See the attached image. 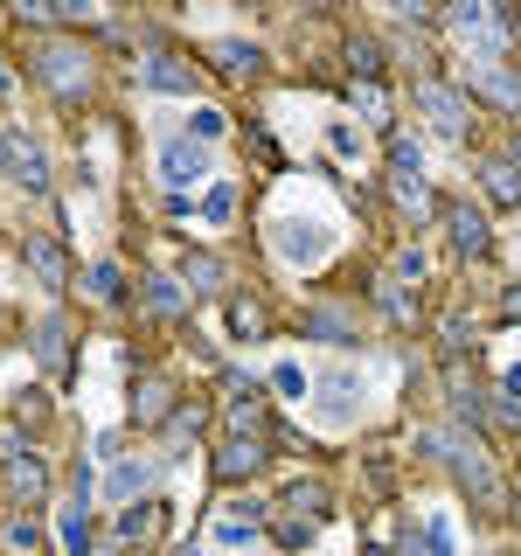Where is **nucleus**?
Masks as SVG:
<instances>
[{"label":"nucleus","instance_id":"f257e3e1","mask_svg":"<svg viewBox=\"0 0 521 556\" xmlns=\"http://www.w3.org/2000/svg\"><path fill=\"white\" fill-rule=\"evenodd\" d=\"M417 452H424V459H445V466H452V480H459L486 515H508V480L486 466L480 439H439V431H424V445H417Z\"/></svg>","mask_w":521,"mask_h":556},{"label":"nucleus","instance_id":"f03ea898","mask_svg":"<svg viewBox=\"0 0 521 556\" xmlns=\"http://www.w3.org/2000/svg\"><path fill=\"white\" fill-rule=\"evenodd\" d=\"M265 459H271V431L265 425H230V439H216V480H251V473H265Z\"/></svg>","mask_w":521,"mask_h":556},{"label":"nucleus","instance_id":"7ed1b4c3","mask_svg":"<svg viewBox=\"0 0 521 556\" xmlns=\"http://www.w3.org/2000/svg\"><path fill=\"white\" fill-rule=\"evenodd\" d=\"M271 251L285 257V265L313 271V265H327V251H334V237H327L320 223H306V216H278V223H271Z\"/></svg>","mask_w":521,"mask_h":556},{"label":"nucleus","instance_id":"20e7f679","mask_svg":"<svg viewBox=\"0 0 521 556\" xmlns=\"http://www.w3.org/2000/svg\"><path fill=\"white\" fill-rule=\"evenodd\" d=\"M417 104H424V118L445 139H466V126H473V104H466V91H452V84H439V77L417 84Z\"/></svg>","mask_w":521,"mask_h":556},{"label":"nucleus","instance_id":"39448f33","mask_svg":"<svg viewBox=\"0 0 521 556\" xmlns=\"http://www.w3.org/2000/svg\"><path fill=\"white\" fill-rule=\"evenodd\" d=\"M390 188H396V202H404L410 216H417V208H431V188H424V153H417L410 139H396V147H390Z\"/></svg>","mask_w":521,"mask_h":556},{"label":"nucleus","instance_id":"423d86ee","mask_svg":"<svg viewBox=\"0 0 521 556\" xmlns=\"http://www.w3.org/2000/svg\"><path fill=\"white\" fill-rule=\"evenodd\" d=\"M153 167H161V181H167V188H188V181H202V174L216 167V161H208V147H195V139H167Z\"/></svg>","mask_w":521,"mask_h":556},{"label":"nucleus","instance_id":"0eeeda50","mask_svg":"<svg viewBox=\"0 0 521 556\" xmlns=\"http://www.w3.org/2000/svg\"><path fill=\"white\" fill-rule=\"evenodd\" d=\"M473 91H480L486 104H500L508 118H521V77H514L508 63H494V56H486V63H473Z\"/></svg>","mask_w":521,"mask_h":556},{"label":"nucleus","instance_id":"6e6552de","mask_svg":"<svg viewBox=\"0 0 521 556\" xmlns=\"http://www.w3.org/2000/svg\"><path fill=\"white\" fill-rule=\"evenodd\" d=\"M22 257H28V271L42 278L49 292H63V286H69V251H63L56 237H22Z\"/></svg>","mask_w":521,"mask_h":556},{"label":"nucleus","instance_id":"1a4fd4ad","mask_svg":"<svg viewBox=\"0 0 521 556\" xmlns=\"http://www.w3.org/2000/svg\"><path fill=\"white\" fill-rule=\"evenodd\" d=\"M167 417H174V382L167 376H139L132 382V425H167Z\"/></svg>","mask_w":521,"mask_h":556},{"label":"nucleus","instance_id":"9d476101","mask_svg":"<svg viewBox=\"0 0 521 556\" xmlns=\"http://www.w3.org/2000/svg\"><path fill=\"white\" fill-rule=\"evenodd\" d=\"M35 70H42V84H56V91H77L84 84V49L49 42V49H35Z\"/></svg>","mask_w":521,"mask_h":556},{"label":"nucleus","instance_id":"9b49d317","mask_svg":"<svg viewBox=\"0 0 521 556\" xmlns=\"http://www.w3.org/2000/svg\"><path fill=\"white\" fill-rule=\"evenodd\" d=\"M445 237H452V251L459 257H486V216L480 208H445Z\"/></svg>","mask_w":521,"mask_h":556},{"label":"nucleus","instance_id":"f8f14e48","mask_svg":"<svg viewBox=\"0 0 521 556\" xmlns=\"http://www.w3.org/2000/svg\"><path fill=\"white\" fill-rule=\"evenodd\" d=\"M167 529V508H161V501H139V508H118V543H153V535H161Z\"/></svg>","mask_w":521,"mask_h":556},{"label":"nucleus","instance_id":"ddd939ff","mask_svg":"<svg viewBox=\"0 0 521 556\" xmlns=\"http://www.w3.org/2000/svg\"><path fill=\"white\" fill-rule=\"evenodd\" d=\"M8 174L28 188V195H49V161H42V147H35V139H14V153H8Z\"/></svg>","mask_w":521,"mask_h":556},{"label":"nucleus","instance_id":"4468645a","mask_svg":"<svg viewBox=\"0 0 521 556\" xmlns=\"http://www.w3.org/2000/svg\"><path fill=\"white\" fill-rule=\"evenodd\" d=\"M300 327H306L313 341H327V348H347V341H355V320H347L341 306H306Z\"/></svg>","mask_w":521,"mask_h":556},{"label":"nucleus","instance_id":"2eb2a0df","mask_svg":"<svg viewBox=\"0 0 521 556\" xmlns=\"http://www.w3.org/2000/svg\"><path fill=\"white\" fill-rule=\"evenodd\" d=\"M208 56H216L223 77H243V84H251L257 70H265V49H257V42H216Z\"/></svg>","mask_w":521,"mask_h":556},{"label":"nucleus","instance_id":"dca6fc26","mask_svg":"<svg viewBox=\"0 0 521 556\" xmlns=\"http://www.w3.org/2000/svg\"><path fill=\"white\" fill-rule=\"evenodd\" d=\"M139 84H147V91H188V84H195V70L174 63V56H147V63H139Z\"/></svg>","mask_w":521,"mask_h":556},{"label":"nucleus","instance_id":"f3484780","mask_svg":"<svg viewBox=\"0 0 521 556\" xmlns=\"http://www.w3.org/2000/svg\"><path fill=\"white\" fill-rule=\"evenodd\" d=\"M278 501H285V515H300V521H320L327 508H334L320 480H292V486H285V494H278Z\"/></svg>","mask_w":521,"mask_h":556},{"label":"nucleus","instance_id":"a211bd4d","mask_svg":"<svg viewBox=\"0 0 521 556\" xmlns=\"http://www.w3.org/2000/svg\"><path fill=\"white\" fill-rule=\"evenodd\" d=\"M181 286H188V292H223V257L188 251V257H181Z\"/></svg>","mask_w":521,"mask_h":556},{"label":"nucleus","instance_id":"6ab92c4d","mask_svg":"<svg viewBox=\"0 0 521 556\" xmlns=\"http://www.w3.org/2000/svg\"><path fill=\"white\" fill-rule=\"evenodd\" d=\"M230 327H237L243 341H257V334H265V327H271L265 300H257V292H237V300H230Z\"/></svg>","mask_w":521,"mask_h":556},{"label":"nucleus","instance_id":"aec40b11","mask_svg":"<svg viewBox=\"0 0 521 556\" xmlns=\"http://www.w3.org/2000/svg\"><path fill=\"white\" fill-rule=\"evenodd\" d=\"M8 480H14V494H22V501H42L49 494V473H42V459H35V452H22V459L8 466Z\"/></svg>","mask_w":521,"mask_h":556},{"label":"nucleus","instance_id":"412c9836","mask_svg":"<svg viewBox=\"0 0 521 556\" xmlns=\"http://www.w3.org/2000/svg\"><path fill=\"white\" fill-rule=\"evenodd\" d=\"M147 466H112V480H104V494H112V501H126V508H132V501L139 494H147Z\"/></svg>","mask_w":521,"mask_h":556},{"label":"nucleus","instance_id":"4be33fe9","mask_svg":"<svg viewBox=\"0 0 521 556\" xmlns=\"http://www.w3.org/2000/svg\"><path fill=\"white\" fill-rule=\"evenodd\" d=\"M147 306H153V313H181V306H188V286H181V278H161V271H153V278H147Z\"/></svg>","mask_w":521,"mask_h":556},{"label":"nucleus","instance_id":"5701e85b","mask_svg":"<svg viewBox=\"0 0 521 556\" xmlns=\"http://www.w3.org/2000/svg\"><path fill=\"white\" fill-rule=\"evenodd\" d=\"M480 174H486V195H494V202H521V174H514V161H486Z\"/></svg>","mask_w":521,"mask_h":556},{"label":"nucleus","instance_id":"b1692460","mask_svg":"<svg viewBox=\"0 0 521 556\" xmlns=\"http://www.w3.org/2000/svg\"><path fill=\"white\" fill-rule=\"evenodd\" d=\"M91 300H104V306L126 300V271H118L112 257H104V265H91Z\"/></svg>","mask_w":521,"mask_h":556},{"label":"nucleus","instance_id":"393cba45","mask_svg":"<svg viewBox=\"0 0 521 556\" xmlns=\"http://www.w3.org/2000/svg\"><path fill=\"white\" fill-rule=\"evenodd\" d=\"M361 404V376H334V382H327V417H347V410H355Z\"/></svg>","mask_w":521,"mask_h":556},{"label":"nucleus","instance_id":"a878e982","mask_svg":"<svg viewBox=\"0 0 521 556\" xmlns=\"http://www.w3.org/2000/svg\"><path fill=\"white\" fill-rule=\"evenodd\" d=\"M167 431H174V445H188V439H202V431H208V410H202V404H188V410H174V417H167Z\"/></svg>","mask_w":521,"mask_h":556},{"label":"nucleus","instance_id":"bb28decb","mask_svg":"<svg viewBox=\"0 0 521 556\" xmlns=\"http://www.w3.org/2000/svg\"><path fill=\"white\" fill-rule=\"evenodd\" d=\"M35 355H42L49 369H63V320H42V327H35Z\"/></svg>","mask_w":521,"mask_h":556},{"label":"nucleus","instance_id":"cd10ccee","mask_svg":"<svg viewBox=\"0 0 521 556\" xmlns=\"http://www.w3.org/2000/svg\"><path fill=\"white\" fill-rule=\"evenodd\" d=\"M355 104L369 126H390V98H382V84H355Z\"/></svg>","mask_w":521,"mask_h":556},{"label":"nucleus","instance_id":"c85d7f7f","mask_svg":"<svg viewBox=\"0 0 521 556\" xmlns=\"http://www.w3.org/2000/svg\"><path fill=\"white\" fill-rule=\"evenodd\" d=\"M347 70H355L361 84H376V70H382V49H376V42H347Z\"/></svg>","mask_w":521,"mask_h":556},{"label":"nucleus","instance_id":"c756f323","mask_svg":"<svg viewBox=\"0 0 521 556\" xmlns=\"http://www.w3.org/2000/svg\"><path fill=\"white\" fill-rule=\"evenodd\" d=\"M271 535H278L285 549H306V543H313V521H300V515H278V521H271Z\"/></svg>","mask_w":521,"mask_h":556},{"label":"nucleus","instance_id":"7c9ffc66","mask_svg":"<svg viewBox=\"0 0 521 556\" xmlns=\"http://www.w3.org/2000/svg\"><path fill=\"white\" fill-rule=\"evenodd\" d=\"M202 216H208V223H230V216H237V188H223V181H216V188L202 195Z\"/></svg>","mask_w":521,"mask_h":556},{"label":"nucleus","instance_id":"2f4dec72","mask_svg":"<svg viewBox=\"0 0 521 556\" xmlns=\"http://www.w3.org/2000/svg\"><path fill=\"white\" fill-rule=\"evenodd\" d=\"M271 390L278 396H306V369H300V362H278V369H271Z\"/></svg>","mask_w":521,"mask_h":556},{"label":"nucleus","instance_id":"473e14b6","mask_svg":"<svg viewBox=\"0 0 521 556\" xmlns=\"http://www.w3.org/2000/svg\"><path fill=\"white\" fill-rule=\"evenodd\" d=\"M216 132H223V112H208V104H202V112L188 118V139H195V147H208Z\"/></svg>","mask_w":521,"mask_h":556},{"label":"nucleus","instance_id":"72a5a7b5","mask_svg":"<svg viewBox=\"0 0 521 556\" xmlns=\"http://www.w3.org/2000/svg\"><path fill=\"white\" fill-rule=\"evenodd\" d=\"M8 543H14V556H35V549H42V529H35V521H14Z\"/></svg>","mask_w":521,"mask_h":556},{"label":"nucleus","instance_id":"f704fd0d","mask_svg":"<svg viewBox=\"0 0 521 556\" xmlns=\"http://www.w3.org/2000/svg\"><path fill=\"white\" fill-rule=\"evenodd\" d=\"M251 535H257V521H237V515H230V521L216 529V543H223V549H237V543H251Z\"/></svg>","mask_w":521,"mask_h":556},{"label":"nucleus","instance_id":"c9c22d12","mask_svg":"<svg viewBox=\"0 0 521 556\" xmlns=\"http://www.w3.org/2000/svg\"><path fill=\"white\" fill-rule=\"evenodd\" d=\"M500 396H508V404H521V362H514L508 376H500Z\"/></svg>","mask_w":521,"mask_h":556},{"label":"nucleus","instance_id":"e433bc0d","mask_svg":"<svg viewBox=\"0 0 521 556\" xmlns=\"http://www.w3.org/2000/svg\"><path fill=\"white\" fill-rule=\"evenodd\" d=\"M500 313H508V320H521V286H508V292H500Z\"/></svg>","mask_w":521,"mask_h":556},{"label":"nucleus","instance_id":"4c0bfd02","mask_svg":"<svg viewBox=\"0 0 521 556\" xmlns=\"http://www.w3.org/2000/svg\"><path fill=\"white\" fill-rule=\"evenodd\" d=\"M361 556H390V549H361Z\"/></svg>","mask_w":521,"mask_h":556}]
</instances>
